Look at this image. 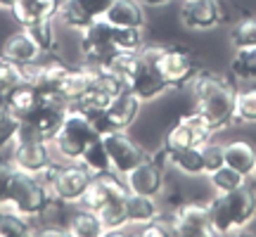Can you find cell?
I'll use <instances>...</instances> for the list:
<instances>
[{
	"label": "cell",
	"instance_id": "cell-32",
	"mask_svg": "<svg viewBox=\"0 0 256 237\" xmlns=\"http://www.w3.org/2000/svg\"><path fill=\"white\" fill-rule=\"evenodd\" d=\"M206 180H209L211 190L218 194V192H232V190H238V188H242V185H247L249 178H244L240 171L223 164L214 174H206Z\"/></svg>",
	"mask_w": 256,
	"mask_h": 237
},
{
	"label": "cell",
	"instance_id": "cell-23",
	"mask_svg": "<svg viewBox=\"0 0 256 237\" xmlns=\"http://www.w3.org/2000/svg\"><path fill=\"white\" fill-rule=\"evenodd\" d=\"M126 216H128V223L145 226V223H152L154 218L162 216V206H159L156 197L128 192L126 194Z\"/></svg>",
	"mask_w": 256,
	"mask_h": 237
},
{
	"label": "cell",
	"instance_id": "cell-24",
	"mask_svg": "<svg viewBox=\"0 0 256 237\" xmlns=\"http://www.w3.org/2000/svg\"><path fill=\"white\" fill-rule=\"evenodd\" d=\"M40 100H43V95H40V92L36 90V86L26 78V81L22 83V86H17L14 92L8 98V110L12 112L17 118L24 121V118L40 104Z\"/></svg>",
	"mask_w": 256,
	"mask_h": 237
},
{
	"label": "cell",
	"instance_id": "cell-19",
	"mask_svg": "<svg viewBox=\"0 0 256 237\" xmlns=\"http://www.w3.org/2000/svg\"><path fill=\"white\" fill-rule=\"evenodd\" d=\"M57 24L62 28H72V31H83L95 22V12L90 10L88 0H60L57 5Z\"/></svg>",
	"mask_w": 256,
	"mask_h": 237
},
{
	"label": "cell",
	"instance_id": "cell-20",
	"mask_svg": "<svg viewBox=\"0 0 256 237\" xmlns=\"http://www.w3.org/2000/svg\"><path fill=\"white\" fill-rule=\"evenodd\" d=\"M92 81H95V72H92L90 64H76V66H69V72L64 76L62 83V92L60 98L66 100L69 104H76L86 92L92 88Z\"/></svg>",
	"mask_w": 256,
	"mask_h": 237
},
{
	"label": "cell",
	"instance_id": "cell-18",
	"mask_svg": "<svg viewBox=\"0 0 256 237\" xmlns=\"http://www.w3.org/2000/svg\"><path fill=\"white\" fill-rule=\"evenodd\" d=\"M104 19L112 26H133L145 28L147 24V8L140 0H114L110 10L104 12Z\"/></svg>",
	"mask_w": 256,
	"mask_h": 237
},
{
	"label": "cell",
	"instance_id": "cell-30",
	"mask_svg": "<svg viewBox=\"0 0 256 237\" xmlns=\"http://www.w3.org/2000/svg\"><path fill=\"white\" fill-rule=\"evenodd\" d=\"M78 162H81L92 176H100V174L112 171L110 154H107V147H104V142H102V138H95L90 145L86 147V152L81 154Z\"/></svg>",
	"mask_w": 256,
	"mask_h": 237
},
{
	"label": "cell",
	"instance_id": "cell-39",
	"mask_svg": "<svg viewBox=\"0 0 256 237\" xmlns=\"http://www.w3.org/2000/svg\"><path fill=\"white\" fill-rule=\"evenodd\" d=\"M145 8H162V5H168V2H174V0H140Z\"/></svg>",
	"mask_w": 256,
	"mask_h": 237
},
{
	"label": "cell",
	"instance_id": "cell-27",
	"mask_svg": "<svg viewBox=\"0 0 256 237\" xmlns=\"http://www.w3.org/2000/svg\"><path fill=\"white\" fill-rule=\"evenodd\" d=\"M28 31V36L36 40V46L46 52V55H55L57 50V19H40V22H34L28 26H22Z\"/></svg>",
	"mask_w": 256,
	"mask_h": 237
},
{
	"label": "cell",
	"instance_id": "cell-40",
	"mask_svg": "<svg viewBox=\"0 0 256 237\" xmlns=\"http://www.w3.org/2000/svg\"><path fill=\"white\" fill-rule=\"evenodd\" d=\"M10 2L12 0H0V10H10Z\"/></svg>",
	"mask_w": 256,
	"mask_h": 237
},
{
	"label": "cell",
	"instance_id": "cell-5",
	"mask_svg": "<svg viewBox=\"0 0 256 237\" xmlns=\"http://www.w3.org/2000/svg\"><path fill=\"white\" fill-rule=\"evenodd\" d=\"M48 202H50V190H48L46 182L40 180L38 176L17 171L14 180H12V188H10L8 200L2 202L0 206L17 211V214L34 220L40 216V211L46 209Z\"/></svg>",
	"mask_w": 256,
	"mask_h": 237
},
{
	"label": "cell",
	"instance_id": "cell-35",
	"mask_svg": "<svg viewBox=\"0 0 256 237\" xmlns=\"http://www.w3.org/2000/svg\"><path fill=\"white\" fill-rule=\"evenodd\" d=\"M230 46L232 48H249L256 46V17L240 19L230 28Z\"/></svg>",
	"mask_w": 256,
	"mask_h": 237
},
{
	"label": "cell",
	"instance_id": "cell-33",
	"mask_svg": "<svg viewBox=\"0 0 256 237\" xmlns=\"http://www.w3.org/2000/svg\"><path fill=\"white\" fill-rule=\"evenodd\" d=\"M235 124H256V86L235 92Z\"/></svg>",
	"mask_w": 256,
	"mask_h": 237
},
{
	"label": "cell",
	"instance_id": "cell-34",
	"mask_svg": "<svg viewBox=\"0 0 256 237\" xmlns=\"http://www.w3.org/2000/svg\"><path fill=\"white\" fill-rule=\"evenodd\" d=\"M22 128V118H17L10 110H0V154L10 152Z\"/></svg>",
	"mask_w": 256,
	"mask_h": 237
},
{
	"label": "cell",
	"instance_id": "cell-12",
	"mask_svg": "<svg viewBox=\"0 0 256 237\" xmlns=\"http://www.w3.org/2000/svg\"><path fill=\"white\" fill-rule=\"evenodd\" d=\"M174 232L180 237H209L211 232V216L209 204L202 202H183L180 206L171 211Z\"/></svg>",
	"mask_w": 256,
	"mask_h": 237
},
{
	"label": "cell",
	"instance_id": "cell-37",
	"mask_svg": "<svg viewBox=\"0 0 256 237\" xmlns=\"http://www.w3.org/2000/svg\"><path fill=\"white\" fill-rule=\"evenodd\" d=\"M86 116H88V121H90V126L98 138H104V136H110V133H114V130H119L107 110H95L90 114H86Z\"/></svg>",
	"mask_w": 256,
	"mask_h": 237
},
{
	"label": "cell",
	"instance_id": "cell-15",
	"mask_svg": "<svg viewBox=\"0 0 256 237\" xmlns=\"http://www.w3.org/2000/svg\"><path fill=\"white\" fill-rule=\"evenodd\" d=\"M124 180H126L128 192L147 194V197H156V200H159L162 192H164V185H166V174L147 156L145 162H140L133 171H128V174L124 176Z\"/></svg>",
	"mask_w": 256,
	"mask_h": 237
},
{
	"label": "cell",
	"instance_id": "cell-29",
	"mask_svg": "<svg viewBox=\"0 0 256 237\" xmlns=\"http://www.w3.org/2000/svg\"><path fill=\"white\" fill-rule=\"evenodd\" d=\"M100 218L104 223V230L107 235L112 232H124L128 226V216H126V197H116V200H110L100 211Z\"/></svg>",
	"mask_w": 256,
	"mask_h": 237
},
{
	"label": "cell",
	"instance_id": "cell-2",
	"mask_svg": "<svg viewBox=\"0 0 256 237\" xmlns=\"http://www.w3.org/2000/svg\"><path fill=\"white\" fill-rule=\"evenodd\" d=\"M211 232L230 235L256 218V190L242 185L232 192H218L209 200Z\"/></svg>",
	"mask_w": 256,
	"mask_h": 237
},
{
	"label": "cell",
	"instance_id": "cell-36",
	"mask_svg": "<svg viewBox=\"0 0 256 237\" xmlns=\"http://www.w3.org/2000/svg\"><path fill=\"white\" fill-rule=\"evenodd\" d=\"M223 145L226 142H216L211 138L209 142L202 145V156H204V174H214L216 168L226 164V156H223Z\"/></svg>",
	"mask_w": 256,
	"mask_h": 237
},
{
	"label": "cell",
	"instance_id": "cell-41",
	"mask_svg": "<svg viewBox=\"0 0 256 237\" xmlns=\"http://www.w3.org/2000/svg\"><path fill=\"white\" fill-rule=\"evenodd\" d=\"M0 223H2V211H0Z\"/></svg>",
	"mask_w": 256,
	"mask_h": 237
},
{
	"label": "cell",
	"instance_id": "cell-3",
	"mask_svg": "<svg viewBox=\"0 0 256 237\" xmlns=\"http://www.w3.org/2000/svg\"><path fill=\"white\" fill-rule=\"evenodd\" d=\"M142 52L154 62L159 74L164 76L168 90H185L202 69L192 50L178 43H152L142 48Z\"/></svg>",
	"mask_w": 256,
	"mask_h": 237
},
{
	"label": "cell",
	"instance_id": "cell-9",
	"mask_svg": "<svg viewBox=\"0 0 256 237\" xmlns=\"http://www.w3.org/2000/svg\"><path fill=\"white\" fill-rule=\"evenodd\" d=\"M102 142L107 147L112 171L119 176H126L128 171H133L140 162H145L150 156V152L128 130H114V133L102 138Z\"/></svg>",
	"mask_w": 256,
	"mask_h": 237
},
{
	"label": "cell",
	"instance_id": "cell-22",
	"mask_svg": "<svg viewBox=\"0 0 256 237\" xmlns=\"http://www.w3.org/2000/svg\"><path fill=\"white\" fill-rule=\"evenodd\" d=\"M66 235L100 237V235H107V230H104V223H102L98 211L86 209L81 204H76L72 211V218H69V226H66Z\"/></svg>",
	"mask_w": 256,
	"mask_h": 237
},
{
	"label": "cell",
	"instance_id": "cell-14",
	"mask_svg": "<svg viewBox=\"0 0 256 237\" xmlns=\"http://www.w3.org/2000/svg\"><path fill=\"white\" fill-rule=\"evenodd\" d=\"M69 110H72V104L66 100H62V98H43L36 110L24 118V124H28L31 128H36L40 136L50 140V138L60 130V126L64 124Z\"/></svg>",
	"mask_w": 256,
	"mask_h": 237
},
{
	"label": "cell",
	"instance_id": "cell-38",
	"mask_svg": "<svg viewBox=\"0 0 256 237\" xmlns=\"http://www.w3.org/2000/svg\"><path fill=\"white\" fill-rule=\"evenodd\" d=\"M14 174H17V166L12 164V159L10 156H0V204L8 200Z\"/></svg>",
	"mask_w": 256,
	"mask_h": 237
},
{
	"label": "cell",
	"instance_id": "cell-42",
	"mask_svg": "<svg viewBox=\"0 0 256 237\" xmlns=\"http://www.w3.org/2000/svg\"><path fill=\"white\" fill-rule=\"evenodd\" d=\"M254 178H256V176H254Z\"/></svg>",
	"mask_w": 256,
	"mask_h": 237
},
{
	"label": "cell",
	"instance_id": "cell-13",
	"mask_svg": "<svg viewBox=\"0 0 256 237\" xmlns=\"http://www.w3.org/2000/svg\"><path fill=\"white\" fill-rule=\"evenodd\" d=\"M0 57L28 69V66H34L36 62H40L46 57V52L36 46V40L28 36L26 28L19 26L14 31H10L8 36H5V40L0 43Z\"/></svg>",
	"mask_w": 256,
	"mask_h": 237
},
{
	"label": "cell",
	"instance_id": "cell-17",
	"mask_svg": "<svg viewBox=\"0 0 256 237\" xmlns=\"http://www.w3.org/2000/svg\"><path fill=\"white\" fill-rule=\"evenodd\" d=\"M223 156H226V166L235 168L244 178H254L256 176V145L249 140H230L223 145Z\"/></svg>",
	"mask_w": 256,
	"mask_h": 237
},
{
	"label": "cell",
	"instance_id": "cell-11",
	"mask_svg": "<svg viewBox=\"0 0 256 237\" xmlns=\"http://www.w3.org/2000/svg\"><path fill=\"white\" fill-rule=\"evenodd\" d=\"M140 55H142V60L138 64V69L133 72V76L128 78V90L133 92L142 104H152L159 98H164L168 86H166L164 76L159 74V69L154 66V62L145 52H140Z\"/></svg>",
	"mask_w": 256,
	"mask_h": 237
},
{
	"label": "cell",
	"instance_id": "cell-25",
	"mask_svg": "<svg viewBox=\"0 0 256 237\" xmlns=\"http://www.w3.org/2000/svg\"><path fill=\"white\" fill-rule=\"evenodd\" d=\"M230 74L244 83H256V46L235 48L230 57Z\"/></svg>",
	"mask_w": 256,
	"mask_h": 237
},
{
	"label": "cell",
	"instance_id": "cell-1",
	"mask_svg": "<svg viewBox=\"0 0 256 237\" xmlns=\"http://www.w3.org/2000/svg\"><path fill=\"white\" fill-rule=\"evenodd\" d=\"M188 90L192 95L194 110L211 124V128L220 133L226 128L235 126V92L238 88L223 78L220 74L200 69L190 81Z\"/></svg>",
	"mask_w": 256,
	"mask_h": 237
},
{
	"label": "cell",
	"instance_id": "cell-8",
	"mask_svg": "<svg viewBox=\"0 0 256 237\" xmlns=\"http://www.w3.org/2000/svg\"><path fill=\"white\" fill-rule=\"evenodd\" d=\"M92 180V174L81 164V162H57L55 176L48 182V190L52 197L69 204H78L83 192L88 190Z\"/></svg>",
	"mask_w": 256,
	"mask_h": 237
},
{
	"label": "cell",
	"instance_id": "cell-31",
	"mask_svg": "<svg viewBox=\"0 0 256 237\" xmlns=\"http://www.w3.org/2000/svg\"><path fill=\"white\" fill-rule=\"evenodd\" d=\"M147 46V31L133 26H114V48L119 52H140Z\"/></svg>",
	"mask_w": 256,
	"mask_h": 237
},
{
	"label": "cell",
	"instance_id": "cell-10",
	"mask_svg": "<svg viewBox=\"0 0 256 237\" xmlns=\"http://www.w3.org/2000/svg\"><path fill=\"white\" fill-rule=\"evenodd\" d=\"M178 17L188 31H211L228 19V12L220 0H183Z\"/></svg>",
	"mask_w": 256,
	"mask_h": 237
},
{
	"label": "cell",
	"instance_id": "cell-7",
	"mask_svg": "<svg viewBox=\"0 0 256 237\" xmlns=\"http://www.w3.org/2000/svg\"><path fill=\"white\" fill-rule=\"evenodd\" d=\"M78 48H81L83 64H90V66L107 64L119 52L114 48V26L104 17L95 19L90 26H86L78 34Z\"/></svg>",
	"mask_w": 256,
	"mask_h": 237
},
{
	"label": "cell",
	"instance_id": "cell-26",
	"mask_svg": "<svg viewBox=\"0 0 256 237\" xmlns=\"http://www.w3.org/2000/svg\"><path fill=\"white\" fill-rule=\"evenodd\" d=\"M26 81V69L0 57V110H8V98Z\"/></svg>",
	"mask_w": 256,
	"mask_h": 237
},
{
	"label": "cell",
	"instance_id": "cell-6",
	"mask_svg": "<svg viewBox=\"0 0 256 237\" xmlns=\"http://www.w3.org/2000/svg\"><path fill=\"white\" fill-rule=\"evenodd\" d=\"M216 136L211 124L202 116L197 110L185 112L178 116L171 126L164 130V145L171 150H183V147H202Z\"/></svg>",
	"mask_w": 256,
	"mask_h": 237
},
{
	"label": "cell",
	"instance_id": "cell-28",
	"mask_svg": "<svg viewBox=\"0 0 256 237\" xmlns=\"http://www.w3.org/2000/svg\"><path fill=\"white\" fill-rule=\"evenodd\" d=\"M174 168L180 176H185V178H190V176H206L204 174L202 147H183V150H174Z\"/></svg>",
	"mask_w": 256,
	"mask_h": 237
},
{
	"label": "cell",
	"instance_id": "cell-21",
	"mask_svg": "<svg viewBox=\"0 0 256 237\" xmlns=\"http://www.w3.org/2000/svg\"><path fill=\"white\" fill-rule=\"evenodd\" d=\"M140 110H142V102L138 100L133 92L128 90H121L119 95H114L107 104V112H110L112 121L116 124L119 130H128V128L136 124V118L140 116Z\"/></svg>",
	"mask_w": 256,
	"mask_h": 237
},
{
	"label": "cell",
	"instance_id": "cell-4",
	"mask_svg": "<svg viewBox=\"0 0 256 237\" xmlns=\"http://www.w3.org/2000/svg\"><path fill=\"white\" fill-rule=\"evenodd\" d=\"M95 138L98 136H95L88 116L76 107H72L60 130L50 138V147H52L55 159H60V162H78L81 154L86 152V147L90 145Z\"/></svg>",
	"mask_w": 256,
	"mask_h": 237
},
{
	"label": "cell",
	"instance_id": "cell-16",
	"mask_svg": "<svg viewBox=\"0 0 256 237\" xmlns=\"http://www.w3.org/2000/svg\"><path fill=\"white\" fill-rule=\"evenodd\" d=\"M60 0H12L10 14L17 26H28L40 19H55Z\"/></svg>",
	"mask_w": 256,
	"mask_h": 237
}]
</instances>
